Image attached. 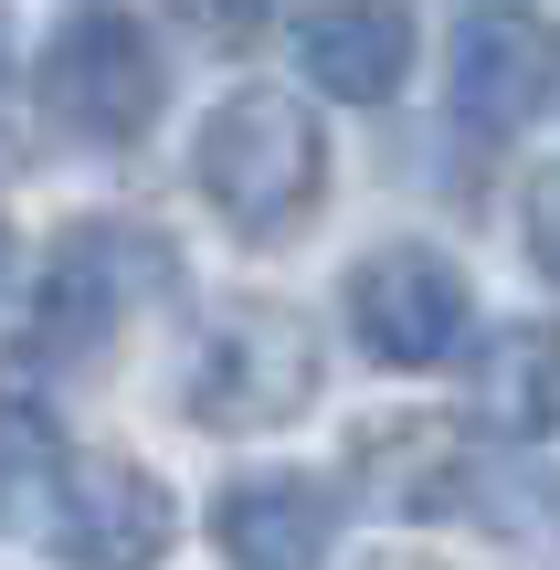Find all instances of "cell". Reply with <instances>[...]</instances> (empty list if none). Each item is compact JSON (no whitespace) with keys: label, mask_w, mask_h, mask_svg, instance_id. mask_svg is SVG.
<instances>
[{"label":"cell","mask_w":560,"mask_h":570,"mask_svg":"<svg viewBox=\"0 0 560 570\" xmlns=\"http://www.w3.org/2000/svg\"><path fill=\"white\" fill-rule=\"evenodd\" d=\"M42 117L85 148H127L159 117V42L127 11H75L42 42Z\"/></svg>","instance_id":"3957f363"},{"label":"cell","mask_w":560,"mask_h":570,"mask_svg":"<svg viewBox=\"0 0 560 570\" xmlns=\"http://www.w3.org/2000/svg\"><path fill=\"white\" fill-rule=\"evenodd\" d=\"M317 402V327L296 306H223L190 348V412L223 433L296 423Z\"/></svg>","instance_id":"7a4b0ae2"},{"label":"cell","mask_w":560,"mask_h":570,"mask_svg":"<svg viewBox=\"0 0 560 570\" xmlns=\"http://www.w3.org/2000/svg\"><path fill=\"white\" fill-rule=\"evenodd\" d=\"M0 265H11V223H0Z\"/></svg>","instance_id":"2e32d148"},{"label":"cell","mask_w":560,"mask_h":570,"mask_svg":"<svg viewBox=\"0 0 560 570\" xmlns=\"http://www.w3.org/2000/svg\"><path fill=\"white\" fill-rule=\"evenodd\" d=\"M202 190H212V212H223L233 233L275 244V233H296L317 212V190H328V138H317V117L296 96L244 85V96H223L212 127H202Z\"/></svg>","instance_id":"6da1fadb"},{"label":"cell","mask_w":560,"mask_h":570,"mask_svg":"<svg viewBox=\"0 0 560 570\" xmlns=\"http://www.w3.org/2000/svg\"><path fill=\"white\" fill-rule=\"evenodd\" d=\"M169 285V244L138 223H85L63 233L53 275H42V306H32V348H53V360H96L106 338H117V317L138 296H159Z\"/></svg>","instance_id":"277c9868"},{"label":"cell","mask_w":560,"mask_h":570,"mask_svg":"<svg viewBox=\"0 0 560 570\" xmlns=\"http://www.w3.org/2000/svg\"><path fill=\"white\" fill-rule=\"evenodd\" d=\"M519 233H529V254H540V265L560 275V159L540 169V180H529V202H519Z\"/></svg>","instance_id":"4fadbf2b"},{"label":"cell","mask_w":560,"mask_h":570,"mask_svg":"<svg viewBox=\"0 0 560 570\" xmlns=\"http://www.w3.org/2000/svg\"><path fill=\"white\" fill-rule=\"evenodd\" d=\"M53 550L75 570H159L169 550V487L127 454H63L53 508H42Z\"/></svg>","instance_id":"5b68a950"},{"label":"cell","mask_w":560,"mask_h":570,"mask_svg":"<svg viewBox=\"0 0 560 570\" xmlns=\"http://www.w3.org/2000/svg\"><path fill=\"white\" fill-rule=\"evenodd\" d=\"M444 85H455V117L508 138L560 96V42L529 11H465L455 21V53H444Z\"/></svg>","instance_id":"52a82bcc"},{"label":"cell","mask_w":560,"mask_h":570,"mask_svg":"<svg viewBox=\"0 0 560 570\" xmlns=\"http://www.w3.org/2000/svg\"><path fill=\"white\" fill-rule=\"evenodd\" d=\"M465 475H477V444H465L444 412H371V423L350 433V487L371 497V508H392V518L455 508Z\"/></svg>","instance_id":"ba28073f"},{"label":"cell","mask_w":560,"mask_h":570,"mask_svg":"<svg viewBox=\"0 0 560 570\" xmlns=\"http://www.w3.org/2000/svg\"><path fill=\"white\" fill-rule=\"evenodd\" d=\"M212 539L233 570H317L328 560V497L307 475H233L212 497Z\"/></svg>","instance_id":"30bf717a"},{"label":"cell","mask_w":560,"mask_h":570,"mask_svg":"<svg viewBox=\"0 0 560 570\" xmlns=\"http://www.w3.org/2000/svg\"><path fill=\"white\" fill-rule=\"evenodd\" d=\"M53 475H63V444L32 402H0V529H42L53 508Z\"/></svg>","instance_id":"7c38bea8"},{"label":"cell","mask_w":560,"mask_h":570,"mask_svg":"<svg viewBox=\"0 0 560 570\" xmlns=\"http://www.w3.org/2000/svg\"><path fill=\"white\" fill-rule=\"evenodd\" d=\"M180 11L202 21L212 42H254V32H265V11H275V0H180Z\"/></svg>","instance_id":"5bb4252c"},{"label":"cell","mask_w":560,"mask_h":570,"mask_svg":"<svg viewBox=\"0 0 560 570\" xmlns=\"http://www.w3.org/2000/svg\"><path fill=\"white\" fill-rule=\"evenodd\" d=\"M296 63H307L317 96L381 106L413 63V11L402 0H307L296 11Z\"/></svg>","instance_id":"9c48e42d"},{"label":"cell","mask_w":560,"mask_h":570,"mask_svg":"<svg viewBox=\"0 0 560 570\" xmlns=\"http://www.w3.org/2000/svg\"><path fill=\"white\" fill-rule=\"evenodd\" d=\"M371 570H455V560H434V550H381Z\"/></svg>","instance_id":"9a60e30c"},{"label":"cell","mask_w":560,"mask_h":570,"mask_svg":"<svg viewBox=\"0 0 560 570\" xmlns=\"http://www.w3.org/2000/svg\"><path fill=\"white\" fill-rule=\"evenodd\" d=\"M465 391H477V423L508 433V444L560 433V327H540V317L487 327L477 360H465Z\"/></svg>","instance_id":"8fae6325"},{"label":"cell","mask_w":560,"mask_h":570,"mask_svg":"<svg viewBox=\"0 0 560 570\" xmlns=\"http://www.w3.org/2000/svg\"><path fill=\"white\" fill-rule=\"evenodd\" d=\"M350 338L371 348L381 370L455 360V338H465V275L444 265V254H423V244L371 254V265L350 275Z\"/></svg>","instance_id":"8992f818"}]
</instances>
